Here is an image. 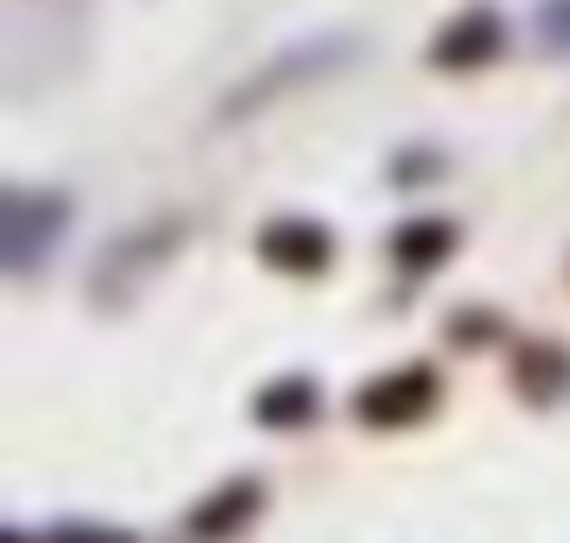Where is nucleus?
Here are the masks:
<instances>
[{
    "label": "nucleus",
    "mask_w": 570,
    "mask_h": 543,
    "mask_svg": "<svg viewBox=\"0 0 570 543\" xmlns=\"http://www.w3.org/2000/svg\"><path fill=\"white\" fill-rule=\"evenodd\" d=\"M436 403V376L430 369H403V376H390V383H370V396L356 403L370 423H403V416H416V409H430Z\"/></svg>",
    "instance_id": "f03ea898"
},
{
    "label": "nucleus",
    "mask_w": 570,
    "mask_h": 543,
    "mask_svg": "<svg viewBox=\"0 0 570 543\" xmlns=\"http://www.w3.org/2000/svg\"><path fill=\"white\" fill-rule=\"evenodd\" d=\"M248 510H255V483H242V490H235V503H222V510L208 503V510L195 516V530H228V523H235V516H248Z\"/></svg>",
    "instance_id": "39448f33"
},
{
    "label": "nucleus",
    "mask_w": 570,
    "mask_h": 543,
    "mask_svg": "<svg viewBox=\"0 0 570 543\" xmlns=\"http://www.w3.org/2000/svg\"><path fill=\"white\" fill-rule=\"evenodd\" d=\"M309 409H316V383H275V389L255 403L262 423H303Z\"/></svg>",
    "instance_id": "20e7f679"
},
{
    "label": "nucleus",
    "mask_w": 570,
    "mask_h": 543,
    "mask_svg": "<svg viewBox=\"0 0 570 543\" xmlns=\"http://www.w3.org/2000/svg\"><path fill=\"white\" fill-rule=\"evenodd\" d=\"M497 48H503V21H497V8H470L463 21L443 28V41L430 48V61H436V68H476V61H490Z\"/></svg>",
    "instance_id": "f257e3e1"
},
{
    "label": "nucleus",
    "mask_w": 570,
    "mask_h": 543,
    "mask_svg": "<svg viewBox=\"0 0 570 543\" xmlns=\"http://www.w3.org/2000/svg\"><path fill=\"white\" fill-rule=\"evenodd\" d=\"M537 34H543L550 48H570V0H550V8L537 14Z\"/></svg>",
    "instance_id": "423d86ee"
},
{
    "label": "nucleus",
    "mask_w": 570,
    "mask_h": 543,
    "mask_svg": "<svg viewBox=\"0 0 570 543\" xmlns=\"http://www.w3.org/2000/svg\"><path fill=\"white\" fill-rule=\"evenodd\" d=\"M262 255L282 261V268H323V261H330V235H323L316 221H275V228L262 235Z\"/></svg>",
    "instance_id": "7ed1b4c3"
}]
</instances>
